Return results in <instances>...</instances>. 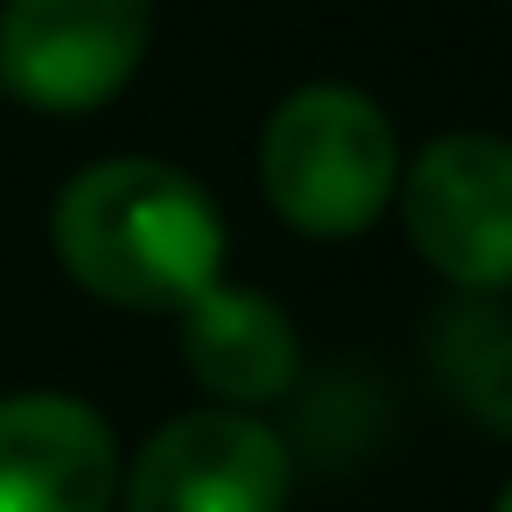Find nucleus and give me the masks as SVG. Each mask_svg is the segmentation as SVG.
Returning <instances> with one entry per match:
<instances>
[{"instance_id": "obj_1", "label": "nucleus", "mask_w": 512, "mask_h": 512, "mask_svg": "<svg viewBox=\"0 0 512 512\" xmlns=\"http://www.w3.org/2000/svg\"><path fill=\"white\" fill-rule=\"evenodd\" d=\"M50 246L92 302L176 316L225 274V211L162 155H106L57 190Z\"/></svg>"}, {"instance_id": "obj_2", "label": "nucleus", "mask_w": 512, "mask_h": 512, "mask_svg": "<svg viewBox=\"0 0 512 512\" xmlns=\"http://www.w3.org/2000/svg\"><path fill=\"white\" fill-rule=\"evenodd\" d=\"M400 134L358 85H302L260 127V197L302 239H358L393 211Z\"/></svg>"}, {"instance_id": "obj_3", "label": "nucleus", "mask_w": 512, "mask_h": 512, "mask_svg": "<svg viewBox=\"0 0 512 512\" xmlns=\"http://www.w3.org/2000/svg\"><path fill=\"white\" fill-rule=\"evenodd\" d=\"M400 232L456 295L512 288V141L491 127H449L400 162Z\"/></svg>"}, {"instance_id": "obj_4", "label": "nucleus", "mask_w": 512, "mask_h": 512, "mask_svg": "<svg viewBox=\"0 0 512 512\" xmlns=\"http://www.w3.org/2000/svg\"><path fill=\"white\" fill-rule=\"evenodd\" d=\"M295 449L253 407H190L120 470V512H288Z\"/></svg>"}, {"instance_id": "obj_5", "label": "nucleus", "mask_w": 512, "mask_h": 512, "mask_svg": "<svg viewBox=\"0 0 512 512\" xmlns=\"http://www.w3.org/2000/svg\"><path fill=\"white\" fill-rule=\"evenodd\" d=\"M155 36V0H0V92L29 113L113 106Z\"/></svg>"}, {"instance_id": "obj_6", "label": "nucleus", "mask_w": 512, "mask_h": 512, "mask_svg": "<svg viewBox=\"0 0 512 512\" xmlns=\"http://www.w3.org/2000/svg\"><path fill=\"white\" fill-rule=\"evenodd\" d=\"M113 421L57 386L0 393V512H120Z\"/></svg>"}, {"instance_id": "obj_7", "label": "nucleus", "mask_w": 512, "mask_h": 512, "mask_svg": "<svg viewBox=\"0 0 512 512\" xmlns=\"http://www.w3.org/2000/svg\"><path fill=\"white\" fill-rule=\"evenodd\" d=\"M176 344H183V372L218 407L260 414L302 386V330L267 288L218 274L190 309H176Z\"/></svg>"}, {"instance_id": "obj_8", "label": "nucleus", "mask_w": 512, "mask_h": 512, "mask_svg": "<svg viewBox=\"0 0 512 512\" xmlns=\"http://www.w3.org/2000/svg\"><path fill=\"white\" fill-rule=\"evenodd\" d=\"M435 372L463 414L512 435V309L498 295H456L435 323Z\"/></svg>"}, {"instance_id": "obj_9", "label": "nucleus", "mask_w": 512, "mask_h": 512, "mask_svg": "<svg viewBox=\"0 0 512 512\" xmlns=\"http://www.w3.org/2000/svg\"><path fill=\"white\" fill-rule=\"evenodd\" d=\"M491 512H512V477H505V491H498V505Z\"/></svg>"}, {"instance_id": "obj_10", "label": "nucleus", "mask_w": 512, "mask_h": 512, "mask_svg": "<svg viewBox=\"0 0 512 512\" xmlns=\"http://www.w3.org/2000/svg\"><path fill=\"white\" fill-rule=\"evenodd\" d=\"M505 8H512V0H505Z\"/></svg>"}]
</instances>
